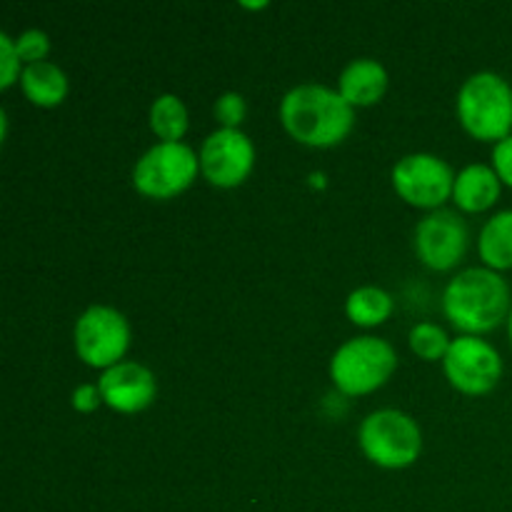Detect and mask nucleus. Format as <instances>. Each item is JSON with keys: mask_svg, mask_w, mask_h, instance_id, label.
I'll list each match as a JSON object with an SVG mask.
<instances>
[{"mask_svg": "<svg viewBox=\"0 0 512 512\" xmlns=\"http://www.w3.org/2000/svg\"><path fill=\"white\" fill-rule=\"evenodd\" d=\"M280 120L295 140L313 148H330L353 130V105L325 85H298L280 103Z\"/></svg>", "mask_w": 512, "mask_h": 512, "instance_id": "obj_1", "label": "nucleus"}, {"mask_svg": "<svg viewBox=\"0 0 512 512\" xmlns=\"http://www.w3.org/2000/svg\"><path fill=\"white\" fill-rule=\"evenodd\" d=\"M443 310L458 330L488 333L510 315V288L495 270L468 268L445 288Z\"/></svg>", "mask_w": 512, "mask_h": 512, "instance_id": "obj_2", "label": "nucleus"}, {"mask_svg": "<svg viewBox=\"0 0 512 512\" xmlns=\"http://www.w3.org/2000/svg\"><path fill=\"white\" fill-rule=\"evenodd\" d=\"M463 128L480 140H505L512 130V88L498 73H475L458 95Z\"/></svg>", "mask_w": 512, "mask_h": 512, "instance_id": "obj_3", "label": "nucleus"}, {"mask_svg": "<svg viewBox=\"0 0 512 512\" xmlns=\"http://www.w3.org/2000/svg\"><path fill=\"white\" fill-rule=\"evenodd\" d=\"M395 363L398 358L393 345L365 335L340 345L330 363V375L345 395H365L373 393L393 375Z\"/></svg>", "mask_w": 512, "mask_h": 512, "instance_id": "obj_4", "label": "nucleus"}, {"mask_svg": "<svg viewBox=\"0 0 512 512\" xmlns=\"http://www.w3.org/2000/svg\"><path fill=\"white\" fill-rule=\"evenodd\" d=\"M360 448L375 465L408 468L423 450L420 428L400 410H378L360 425Z\"/></svg>", "mask_w": 512, "mask_h": 512, "instance_id": "obj_5", "label": "nucleus"}, {"mask_svg": "<svg viewBox=\"0 0 512 512\" xmlns=\"http://www.w3.org/2000/svg\"><path fill=\"white\" fill-rule=\"evenodd\" d=\"M200 168L198 155L183 143H158L135 163L133 185L150 198H173L188 188Z\"/></svg>", "mask_w": 512, "mask_h": 512, "instance_id": "obj_6", "label": "nucleus"}, {"mask_svg": "<svg viewBox=\"0 0 512 512\" xmlns=\"http://www.w3.org/2000/svg\"><path fill=\"white\" fill-rule=\"evenodd\" d=\"M130 343L128 320L108 305H93L75 323V350L93 368H113Z\"/></svg>", "mask_w": 512, "mask_h": 512, "instance_id": "obj_7", "label": "nucleus"}, {"mask_svg": "<svg viewBox=\"0 0 512 512\" xmlns=\"http://www.w3.org/2000/svg\"><path fill=\"white\" fill-rule=\"evenodd\" d=\"M450 383L468 395H483L498 385L503 375V360L498 350L475 335H460L450 343L443 358Z\"/></svg>", "mask_w": 512, "mask_h": 512, "instance_id": "obj_8", "label": "nucleus"}, {"mask_svg": "<svg viewBox=\"0 0 512 512\" xmlns=\"http://www.w3.org/2000/svg\"><path fill=\"white\" fill-rule=\"evenodd\" d=\"M393 185L400 198L418 208H438L453 193L455 175L438 155L415 153L405 155L393 168Z\"/></svg>", "mask_w": 512, "mask_h": 512, "instance_id": "obj_9", "label": "nucleus"}, {"mask_svg": "<svg viewBox=\"0 0 512 512\" xmlns=\"http://www.w3.org/2000/svg\"><path fill=\"white\" fill-rule=\"evenodd\" d=\"M468 248V228L453 210H433L415 228L418 258L433 270H450Z\"/></svg>", "mask_w": 512, "mask_h": 512, "instance_id": "obj_10", "label": "nucleus"}, {"mask_svg": "<svg viewBox=\"0 0 512 512\" xmlns=\"http://www.w3.org/2000/svg\"><path fill=\"white\" fill-rule=\"evenodd\" d=\"M255 150L245 133L220 128L210 135L200 150V170L218 188H235L253 170Z\"/></svg>", "mask_w": 512, "mask_h": 512, "instance_id": "obj_11", "label": "nucleus"}, {"mask_svg": "<svg viewBox=\"0 0 512 512\" xmlns=\"http://www.w3.org/2000/svg\"><path fill=\"white\" fill-rule=\"evenodd\" d=\"M105 403L118 413H138L155 398V378L145 365L118 363L103 373L98 383Z\"/></svg>", "mask_w": 512, "mask_h": 512, "instance_id": "obj_12", "label": "nucleus"}, {"mask_svg": "<svg viewBox=\"0 0 512 512\" xmlns=\"http://www.w3.org/2000/svg\"><path fill=\"white\" fill-rule=\"evenodd\" d=\"M388 88V73L373 58L353 60L340 75V95L350 105H373Z\"/></svg>", "mask_w": 512, "mask_h": 512, "instance_id": "obj_13", "label": "nucleus"}, {"mask_svg": "<svg viewBox=\"0 0 512 512\" xmlns=\"http://www.w3.org/2000/svg\"><path fill=\"white\" fill-rule=\"evenodd\" d=\"M453 198L468 213H480L500 198V178L488 165H468L453 185Z\"/></svg>", "mask_w": 512, "mask_h": 512, "instance_id": "obj_14", "label": "nucleus"}, {"mask_svg": "<svg viewBox=\"0 0 512 512\" xmlns=\"http://www.w3.org/2000/svg\"><path fill=\"white\" fill-rule=\"evenodd\" d=\"M20 83H23L25 95L35 105H43V108L58 105L65 98V93H68V78H65V73L58 65L48 63V60L30 63L23 70V75H20Z\"/></svg>", "mask_w": 512, "mask_h": 512, "instance_id": "obj_15", "label": "nucleus"}, {"mask_svg": "<svg viewBox=\"0 0 512 512\" xmlns=\"http://www.w3.org/2000/svg\"><path fill=\"white\" fill-rule=\"evenodd\" d=\"M480 258L490 270L512 268V210L493 215L480 233Z\"/></svg>", "mask_w": 512, "mask_h": 512, "instance_id": "obj_16", "label": "nucleus"}, {"mask_svg": "<svg viewBox=\"0 0 512 512\" xmlns=\"http://www.w3.org/2000/svg\"><path fill=\"white\" fill-rule=\"evenodd\" d=\"M345 310L355 325L370 328V325H380L383 320H388V315L393 313V298L375 285H365V288L350 293Z\"/></svg>", "mask_w": 512, "mask_h": 512, "instance_id": "obj_17", "label": "nucleus"}, {"mask_svg": "<svg viewBox=\"0 0 512 512\" xmlns=\"http://www.w3.org/2000/svg\"><path fill=\"white\" fill-rule=\"evenodd\" d=\"M150 125L165 143H180L188 130V110L175 95H160L150 108Z\"/></svg>", "mask_w": 512, "mask_h": 512, "instance_id": "obj_18", "label": "nucleus"}, {"mask_svg": "<svg viewBox=\"0 0 512 512\" xmlns=\"http://www.w3.org/2000/svg\"><path fill=\"white\" fill-rule=\"evenodd\" d=\"M453 340H448L445 330L433 323H420L410 330V348L423 360H440L448 355Z\"/></svg>", "mask_w": 512, "mask_h": 512, "instance_id": "obj_19", "label": "nucleus"}, {"mask_svg": "<svg viewBox=\"0 0 512 512\" xmlns=\"http://www.w3.org/2000/svg\"><path fill=\"white\" fill-rule=\"evenodd\" d=\"M15 48H18L20 60H28V65L40 63V60L48 55L50 40L43 30H25V33L15 40Z\"/></svg>", "mask_w": 512, "mask_h": 512, "instance_id": "obj_20", "label": "nucleus"}, {"mask_svg": "<svg viewBox=\"0 0 512 512\" xmlns=\"http://www.w3.org/2000/svg\"><path fill=\"white\" fill-rule=\"evenodd\" d=\"M215 118L225 125V128L238 130V125L245 118V100L238 93H225L215 100Z\"/></svg>", "mask_w": 512, "mask_h": 512, "instance_id": "obj_21", "label": "nucleus"}, {"mask_svg": "<svg viewBox=\"0 0 512 512\" xmlns=\"http://www.w3.org/2000/svg\"><path fill=\"white\" fill-rule=\"evenodd\" d=\"M0 55H3V78H0V88H10L18 75V48H15V40L10 35L0 33Z\"/></svg>", "mask_w": 512, "mask_h": 512, "instance_id": "obj_22", "label": "nucleus"}, {"mask_svg": "<svg viewBox=\"0 0 512 512\" xmlns=\"http://www.w3.org/2000/svg\"><path fill=\"white\" fill-rule=\"evenodd\" d=\"M493 165L498 178L512 188V135H508L505 140H500V143H495Z\"/></svg>", "mask_w": 512, "mask_h": 512, "instance_id": "obj_23", "label": "nucleus"}, {"mask_svg": "<svg viewBox=\"0 0 512 512\" xmlns=\"http://www.w3.org/2000/svg\"><path fill=\"white\" fill-rule=\"evenodd\" d=\"M100 388L98 385H80L73 393V408L80 410V413H90V410L98 408L100 403Z\"/></svg>", "mask_w": 512, "mask_h": 512, "instance_id": "obj_24", "label": "nucleus"}, {"mask_svg": "<svg viewBox=\"0 0 512 512\" xmlns=\"http://www.w3.org/2000/svg\"><path fill=\"white\" fill-rule=\"evenodd\" d=\"M508 330H510V343H512V310H510V318H508Z\"/></svg>", "mask_w": 512, "mask_h": 512, "instance_id": "obj_25", "label": "nucleus"}]
</instances>
